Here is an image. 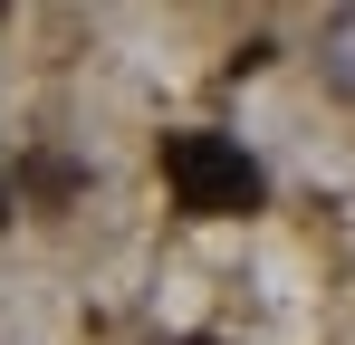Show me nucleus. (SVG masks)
<instances>
[{
  "mask_svg": "<svg viewBox=\"0 0 355 345\" xmlns=\"http://www.w3.org/2000/svg\"><path fill=\"white\" fill-rule=\"evenodd\" d=\"M317 77H327V87L355 106V10H336V19L317 29Z\"/></svg>",
  "mask_w": 355,
  "mask_h": 345,
  "instance_id": "2",
  "label": "nucleus"
},
{
  "mask_svg": "<svg viewBox=\"0 0 355 345\" xmlns=\"http://www.w3.org/2000/svg\"><path fill=\"white\" fill-rule=\"evenodd\" d=\"M164 182H173V202L192 221H240V211L269 202L259 163L240 154L231 134H164Z\"/></svg>",
  "mask_w": 355,
  "mask_h": 345,
  "instance_id": "1",
  "label": "nucleus"
},
{
  "mask_svg": "<svg viewBox=\"0 0 355 345\" xmlns=\"http://www.w3.org/2000/svg\"><path fill=\"white\" fill-rule=\"evenodd\" d=\"M0 221H10V182H0Z\"/></svg>",
  "mask_w": 355,
  "mask_h": 345,
  "instance_id": "3",
  "label": "nucleus"
}]
</instances>
